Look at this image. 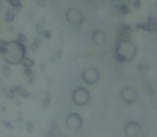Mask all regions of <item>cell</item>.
Returning a JSON list of instances; mask_svg holds the SVG:
<instances>
[{"label":"cell","instance_id":"obj_10","mask_svg":"<svg viewBox=\"0 0 157 137\" xmlns=\"http://www.w3.org/2000/svg\"><path fill=\"white\" fill-rule=\"evenodd\" d=\"M21 65H25V67H31V65H33V61L29 58H25L21 61Z\"/></svg>","mask_w":157,"mask_h":137},{"label":"cell","instance_id":"obj_6","mask_svg":"<svg viewBox=\"0 0 157 137\" xmlns=\"http://www.w3.org/2000/svg\"><path fill=\"white\" fill-rule=\"evenodd\" d=\"M101 72L96 68H87L81 73V79L88 85H94L99 80Z\"/></svg>","mask_w":157,"mask_h":137},{"label":"cell","instance_id":"obj_2","mask_svg":"<svg viewBox=\"0 0 157 137\" xmlns=\"http://www.w3.org/2000/svg\"><path fill=\"white\" fill-rule=\"evenodd\" d=\"M136 45L132 43L129 40H123V41L119 42L114 56H116L117 60L123 62V61H132L136 57Z\"/></svg>","mask_w":157,"mask_h":137},{"label":"cell","instance_id":"obj_12","mask_svg":"<svg viewBox=\"0 0 157 137\" xmlns=\"http://www.w3.org/2000/svg\"><path fill=\"white\" fill-rule=\"evenodd\" d=\"M116 1H118L119 3H121V4H123V6H124V4L127 3V2L129 1V0H116Z\"/></svg>","mask_w":157,"mask_h":137},{"label":"cell","instance_id":"obj_1","mask_svg":"<svg viewBox=\"0 0 157 137\" xmlns=\"http://www.w3.org/2000/svg\"><path fill=\"white\" fill-rule=\"evenodd\" d=\"M0 53L4 62L11 65H21V61L26 58L27 48L25 44L18 40H11L2 44Z\"/></svg>","mask_w":157,"mask_h":137},{"label":"cell","instance_id":"obj_9","mask_svg":"<svg viewBox=\"0 0 157 137\" xmlns=\"http://www.w3.org/2000/svg\"><path fill=\"white\" fill-rule=\"evenodd\" d=\"M91 40L97 45H101L107 42V33L101 29H95L91 32Z\"/></svg>","mask_w":157,"mask_h":137},{"label":"cell","instance_id":"obj_3","mask_svg":"<svg viewBox=\"0 0 157 137\" xmlns=\"http://www.w3.org/2000/svg\"><path fill=\"white\" fill-rule=\"evenodd\" d=\"M64 18H65L66 23L68 25L77 27V26H80L83 24V22H85V15H83V13L78 8L72 6V8H68L65 11Z\"/></svg>","mask_w":157,"mask_h":137},{"label":"cell","instance_id":"obj_4","mask_svg":"<svg viewBox=\"0 0 157 137\" xmlns=\"http://www.w3.org/2000/svg\"><path fill=\"white\" fill-rule=\"evenodd\" d=\"M91 93L85 87H77L72 92V101L76 106H85L90 102Z\"/></svg>","mask_w":157,"mask_h":137},{"label":"cell","instance_id":"obj_5","mask_svg":"<svg viewBox=\"0 0 157 137\" xmlns=\"http://www.w3.org/2000/svg\"><path fill=\"white\" fill-rule=\"evenodd\" d=\"M65 125L70 131L78 132L82 127V117L77 112H70L65 118Z\"/></svg>","mask_w":157,"mask_h":137},{"label":"cell","instance_id":"obj_8","mask_svg":"<svg viewBox=\"0 0 157 137\" xmlns=\"http://www.w3.org/2000/svg\"><path fill=\"white\" fill-rule=\"evenodd\" d=\"M140 131L141 127L137 121H128L124 127V133L126 137H138Z\"/></svg>","mask_w":157,"mask_h":137},{"label":"cell","instance_id":"obj_7","mask_svg":"<svg viewBox=\"0 0 157 137\" xmlns=\"http://www.w3.org/2000/svg\"><path fill=\"white\" fill-rule=\"evenodd\" d=\"M120 96H121V99H122L123 102L125 104H127V105H130V104H134L136 102L138 94H137V90L135 89V88L126 87L121 90Z\"/></svg>","mask_w":157,"mask_h":137},{"label":"cell","instance_id":"obj_13","mask_svg":"<svg viewBox=\"0 0 157 137\" xmlns=\"http://www.w3.org/2000/svg\"><path fill=\"white\" fill-rule=\"evenodd\" d=\"M123 13H127L128 12V10H127V8H126V6H123Z\"/></svg>","mask_w":157,"mask_h":137},{"label":"cell","instance_id":"obj_11","mask_svg":"<svg viewBox=\"0 0 157 137\" xmlns=\"http://www.w3.org/2000/svg\"><path fill=\"white\" fill-rule=\"evenodd\" d=\"M134 6H135V8H140V1L139 0H136V1L134 2Z\"/></svg>","mask_w":157,"mask_h":137}]
</instances>
